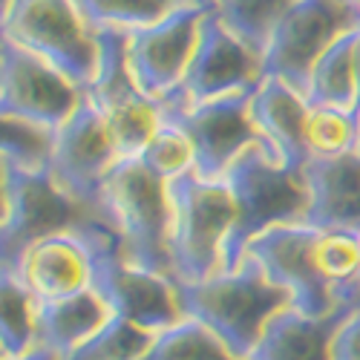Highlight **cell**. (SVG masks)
<instances>
[{
  "instance_id": "1",
  "label": "cell",
  "mask_w": 360,
  "mask_h": 360,
  "mask_svg": "<svg viewBox=\"0 0 360 360\" xmlns=\"http://www.w3.org/2000/svg\"><path fill=\"white\" fill-rule=\"evenodd\" d=\"M176 294L182 314L211 328L239 360H248L268 320L291 306V297L268 280L251 257L233 271H219L199 283H176Z\"/></svg>"
},
{
  "instance_id": "2",
  "label": "cell",
  "mask_w": 360,
  "mask_h": 360,
  "mask_svg": "<svg viewBox=\"0 0 360 360\" xmlns=\"http://www.w3.org/2000/svg\"><path fill=\"white\" fill-rule=\"evenodd\" d=\"M75 231L84 239L89 262H93V291L115 317L153 335L185 317L179 306L176 283L130 262L122 236L110 222H104L101 217H89Z\"/></svg>"
},
{
  "instance_id": "3",
  "label": "cell",
  "mask_w": 360,
  "mask_h": 360,
  "mask_svg": "<svg viewBox=\"0 0 360 360\" xmlns=\"http://www.w3.org/2000/svg\"><path fill=\"white\" fill-rule=\"evenodd\" d=\"M101 219L118 231L130 262L176 283L170 259L167 182L159 179L139 156L115 162L112 170L104 176Z\"/></svg>"
},
{
  "instance_id": "4",
  "label": "cell",
  "mask_w": 360,
  "mask_h": 360,
  "mask_svg": "<svg viewBox=\"0 0 360 360\" xmlns=\"http://www.w3.org/2000/svg\"><path fill=\"white\" fill-rule=\"evenodd\" d=\"M222 182L231 188L236 202V225L225 243L222 271H233L245 259L248 243L262 231L306 219L309 188L303 170L283 167L262 144L248 147L228 167Z\"/></svg>"
},
{
  "instance_id": "5",
  "label": "cell",
  "mask_w": 360,
  "mask_h": 360,
  "mask_svg": "<svg viewBox=\"0 0 360 360\" xmlns=\"http://www.w3.org/2000/svg\"><path fill=\"white\" fill-rule=\"evenodd\" d=\"M170 259L176 283H199L222 271L225 243L236 225V202L222 179L196 170L167 182Z\"/></svg>"
},
{
  "instance_id": "6",
  "label": "cell",
  "mask_w": 360,
  "mask_h": 360,
  "mask_svg": "<svg viewBox=\"0 0 360 360\" xmlns=\"http://www.w3.org/2000/svg\"><path fill=\"white\" fill-rule=\"evenodd\" d=\"M4 38L41 55L86 89L98 70V41L72 0H9Z\"/></svg>"
},
{
  "instance_id": "7",
  "label": "cell",
  "mask_w": 360,
  "mask_h": 360,
  "mask_svg": "<svg viewBox=\"0 0 360 360\" xmlns=\"http://www.w3.org/2000/svg\"><path fill=\"white\" fill-rule=\"evenodd\" d=\"M354 29H360L357 0H294L265 46L262 78H283L306 96L311 70L326 49Z\"/></svg>"
},
{
  "instance_id": "8",
  "label": "cell",
  "mask_w": 360,
  "mask_h": 360,
  "mask_svg": "<svg viewBox=\"0 0 360 360\" xmlns=\"http://www.w3.org/2000/svg\"><path fill=\"white\" fill-rule=\"evenodd\" d=\"M0 199H4V268H12L26 248L55 233L75 231L81 222L96 217L78 205L49 173H26L9 165H0Z\"/></svg>"
},
{
  "instance_id": "9",
  "label": "cell",
  "mask_w": 360,
  "mask_h": 360,
  "mask_svg": "<svg viewBox=\"0 0 360 360\" xmlns=\"http://www.w3.org/2000/svg\"><path fill=\"white\" fill-rule=\"evenodd\" d=\"M211 9L214 0H185L153 23L127 29V64L144 96L162 101L182 86Z\"/></svg>"
},
{
  "instance_id": "10",
  "label": "cell",
  "mask_w": 360,
  "mask_h": 360,
  "mask_svg": "<svg viewBox=\"0 0 360 360\" xmlns=\"http://www.w3.org/2000/svg\"><path fill=\"white\" fill-rule=\"evenodd\" d=\"M251 93H233L205 104H185L176 98L159 101L162 122L179 127L193 144L196 173L202 179H222L228 167L245 153L248 147L262 144L251 122Z\"/></svg>"
},
{
  "instance_id": "11",
  "label": "cell",
  "mask_w": 360,
  "mask_h": 360,
  "mask_svg": "<svg viewBox=\"0 0 360 360\" xmlns=\"http://www.w3.org/2000/svg\"><path fill=\"white\" fill-rule=\"evenodd\" d=\"M323 231L297 222L274 225L254 236L245 257L257 259L265 277L291 297V309L309 317H326L338 309L335 291L317 268V243Z\"/></svg>"
},
{
  "instance_id": "12",
  "label": "cell",
  "mask_w": 360,
  "mask_h": 360,
  "mask_svg": "<svg viewBox=\"0 0 360 360\" xmlns=\"http://www.w3.org/2000/svg\"><path fill=\"white\" fill-rule=\"evenodd\" d=\"M115 162H122V156H118L110 127L101 110L84 93V101L78 104L72 118L55 130L49 176L78 205L101 217V185Z\"/></svg>"
},
{
  "instance_id": "13",
  "label": "cell",
  "mask_w": 360,
  "mask_h": 360,
  "mask_svg": "<svg viewBox=\"0 0 360 360\" xmlns=\"http://www.w3.org/2000/svg\"><path fill=\"white\" fill-rule=\"evenodd\" d=\"M81 101L84 89L72 78L44 61L41 55L4 38V67H0L4 115L58 130L70 122Z\"/></svg>"
},
{
  "instance_id": "14",
  "label": "cell",
  "mask_w": 360,
  "mask_h": 360,
  "mask_svg": "<svg viewBox=\"0 0 360 360\" xmlns=\"http://www.w3.org/2000/svg\"><path fill=\"white\" fill-rule=\"evenodd\" d=\"M259 81H262V58L231 32L217 15V9H211L202 18L199 44L185 72V81L167 98L196 107L222 96L245 93V89H254Z\"/></svg>"
},
{
  "instance_id": "15",
  "label": "cell",
  "mask_w": 360,
  "mask_h": 360,
  "mask_svg": "<svg viewBox=\"0 0 360 360\" xmlns=\"http://www.w3.org/2000/svg\"><path fill=\"white\" fill-rule=\"evenodd\" d=\"M251 122L262 139V147L283 167L303 170L311 159L306 124H309V101L283 78L265 75L251 93Z\"/></svg>"
},
{
  "instance_id": "16",
  "label": "cell",
  "mask_w": 360,
  "mask_h": 360,
  "mask_svg": "<svg viewBox=\"0 0 360 360\" xmlns=\"http://www.w3.org/2000/svg\"><path fill=\"white\" fill-rule=\"evenodd\" d=\"M309 188L306 225L323 233L360 236V153L311 156L303 167Z\"/></svg>"
},
{
  "instance_id": "17",
  "label": "cell",
  "mask_w": 360,
  "mask_h": 360,
  "mask_svg": "<svg viewBox=\"0 0 360 360\" xmlns=\"http://www.w3.org/2000/svg\"><path fill=\"white\" fill-rule=\"evenodd\" d=\"M6 271L32 291L38 303L93 288V262L78 231L41 239Z\"/></svg>"
},
{
  "instance_id": "18",
  "label": "cell",
  "mask_w": 360,
  "mask_h": 360,
  "mask_svg": "<svg viewBox=\"0 0 360 360\" xmlns=\"http://www.w3.org/2000/svg\"><path fill=\"white\" fill-rule=\"evenodd\" d=\"M349 311L338 306L326 317H309L288 306L268 320L248 360H332V340Z\"/></svg>"
},
{
  "instance_id": "19",
  "label": "cell",
  "mask_w": 360,
  "mask_h": 360,
  "mask_svg": "<svg viewBox=\"0 0 360 360\" xmlns=\"http://www.w3.org/2000/svg\"><path fill=\"white\" fill-rule=\"evenodd\" d=\"M110 317L112 311L93 288L58 300H44L38 303V346L64 357L93 338Z\"/></svg>"
},
{
  "instance_id": "20",
  "label": "cell",
  "mask_w": 360,
  "mask_h": 360,
  "mask_svg": "<svg viewBox=\"0 0 360 360\" xmlns=\"http://www.w3.org/2000/svg\"><path fill=\"white\" fill-rule=\"evenodd\" d=\"M357 44L360 29L343 35L335 46H328L326 55L311 70L309 107H338V110H360V81H357Z\"/></svg>"
},
{
  "instance_id": "21",
  "label": "cell",
  "mask_w": 360,
  "mask_h": 360,
  "mask_svg": "<svg viewBox=\"0 0 360 360\" xmlns=\"http://www.w3.org/2000/svg\"><path fill=\"white\" fill-rule=\"evenodd\" d=\"M4 306H0V349L6 357H20L38 349V300L12 271L0 277Z\"/></svg>"
},
{
  "instance_id": "22",
  "label": "cell",
  "mask_w": 360,
  "mask_h": 360,
  "mask_svg": "<svg viewBox=\"0 0 360 360\" xmlns=\"http://www.w3.org/2000/svg\"><path fill=\"white\" fill-rule=\"evenodd\" d=\"M291 4L294 0H214V9L231 32L262 58L274 26Z\"/></svg>"
},
{
  "instance_id": "23",
  "label": "cell",
  "mask_w": 360,
  "mask_h": 360,
  "mask_svg": "<svg viewBox=\"0 0 360 360\" xmlns=\"http://www.w3.org/2000/svg\"><path fill=\"white\" fill-rule=\"evenodd\" d=\"M141 360H239L228 346L193 317H182L176 326L153 338Z\"/></svg>"
},
{
  "instance_id": "24",
  "label": "cell",
  "mask_w": 360,
  "mask_h": 360,
  "mask_svg": "<svg viewBox=\"0 0 360 360\" xmlns=\"http://www.w3.org/2000/svg\"><path fill=\"white\" fill-rule=\"evenodd\" d=\"M153 338V332H144V328L112 314L93 338L84 340L61 360H141Z\"/></svg>"
},
{
  "instance_id": "25",
  "label": "cell",
  "mask_w": 360,
  "mask_h": 360,
  "mask_svg": "<svg viewBox=\"0 0 360 360\" xmlns=\"http://www.w3.org/2000/svg\"><path fill=\"white\" fill-rule=\"evenodd\" d=\"M55 130L4 115V165L26 173H49Z\"/></svg>"
},
{
  "instance_id": "26",
  "label": "cell",
  "mask_w": 360,
  "mask_h": 360,
  "mask_svg": "<svg viewBox=\"0 0 360 360\" xmlns=\"http://www.w3.org/2000/svg\"><path fill=\"white\" fill-rule=\"evenodd\" d=\"M81 18L98 29H136L165 18L185 0H72Z\"/></svg>"
},
{
  "instance_id": "27",
  "label": "cell",
  "mask_w": 360,
  "mask_h": 360,
  "mask_svg": "<svg viewBox=\"0 0 360 360\" xmlns=\"http://www.w3.org/2000/svg\"><path fill=\"white\" fill-rule=\"evenodd\" d=\"M306 139L311 156H340L357 150L360 139V110H338V107H311Z\"/></svg>"
},
{
  "instance_id": "28",
  "label": "cell",
  "mask_w": 360,
  "mask_h": 360,
  "mask_svg": "<svg viewBox=\"0 0 360 360\" xmlns=\"http://www.w3.org/2000/svg\"><path fill=\"white\" fill-rule=\"evenodd\" d=\"M139 159L159 179H165V182H170V179L182 176V173H191L196 167V153H193L191 139L179 127L165 124V122H162L159 133L150 139V144L144 147V153Z\"/></svg>"
},
{
  "instance_id": "29",
  "label": "cell",
  "mask_w": 360,
  "mask_h": 360,
  "mask_svg": "<svg viewBox=\"0 0 360 360\" xmlns=\"http://www.w3.org/2000/svg\"><path fill=\"white\" fill-rule=\"evenodd\" d=\"M317 268L328 285L340 288L360 277V236L352 233H323L317 243Z\"/></svg>"
},
{
  "instance_id": "30",
  "label": "cell",
  "mask_w": 360,
  "mask_h": 360,
  "mask_svg": "<svg viewBox=\"0 0 360 360\" xmlns=\"http://www.w3.org/2000/svg\"><path fill=\"white\" fill-rule=\"evenodd\" d=\"M332 360H360V309H352L332 340Z\"/></svg>"
},
{
  "instance_id": "31",
  "label": "cell",
  "mask_w": 360,
  "mask_h": 360,
  "mask_svg": "<svg viewBox=\"0 0 360 360\" xmlns=\"http://www.w3.org/2000/svg\"><path fill=\"white\" fill-rule=\"evenodd\" d=\"M335 300H338V306H349V309H360V277L335 288Z\"/></svg>"
},
{
  "instance_id": "32",
  "label": "cell",
  "mask_w": 360,
  "mask_h": 360,
  "mask_svg": "<svg viewBox=\"0 0 360 360\" xmlns=\"http://www.w3.org/2000/svg\"><path fill=\"white\" fill-rule=\"evenodd\" d=\"M6 360H61V357H58L55 352H49V349H44V346H38V349L26 352L20 357H6Z\"/></svg>"
},
{
  "instance_id": "33",
  "label": "cell",
  "mask_w": 360,
  "mask_h": 360,
  "mask_svg": "<svg viewBox=\"0 0 360 360\" xmlns=\"http://www.w3.org/2000/svg\"><path fill=\"white\" fill-rule=\"evenodd\" d=\"M357 81H360V44H357Z\"/></svg>"
},
{
  "instance_id": "34",
  "label": "cell",
  "mask_w": 360,
  "mask_h": 360,
  "mask_svg": "<svg viewBox=\"0 0 360 360\" xmlns=\"http://www.w3.org/2000/svg\"><path fill=\"white\" fill-rule=\"evenodd\" d=\"M357 153H360V139H357Z\"/></svg>"
},
{
  "instance_id": "35",
  "label": "cell",
  "mask_w": 360,
  "mask_h": 360,
  "mask_svg": "<svg viewBox=\"0 0 360 360\" xmlns=\"http://www.w3.org/2000/svg\"><path fill=\"white\" fill-rule=\"evenodd\" d=\"M6 4H9V0H4V6H6Z\"/></svg>"
}]
</instances>
